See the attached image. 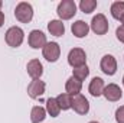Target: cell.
Here are the masks:
<instances>
[{
	"mask_svg": "<svg viewBox=\"0 0 124 123\" xmlns=\"http://www.w3.org/2000/svg\"><path fill=\"white\" fill-rule=\"evenodd\" d=\"M3 23H4V13L0 10V28L3 26Z\"/></svg>",
	"mask_w": 124,
	"mask_h": 123,
	"instance_id": "obj_25",
	"label": "cell"
},
{
	"mask_svg": "<svg viewBox=\"0 0 124 123\" xmlns=\"http://www.w3.org/2000/svg\"><path fill=\"white\" fill-rule=\"evenodd\" d=\"M1 6H3V1H1V0H0V9H1Z\"/></svg>",
	"mask_w": 124,
	"mask_h": 123,
	"instance_id": "obj_28",
	"label": "cell"
},
{
	"mask_svg": "<svg viewBox=\"0 0 124 123\" xmlns=\"http://www.w3.org/2000/svg\"><path fill=\"white\" fill-rule=\"evenodd\" d=\"M116 122L124 123V106H120V107L116 110Z\"/></svg>",
	"mask_w": 124,
	"mask_h": 123,
	"instance_id": "obj_23",
	"label": "cell"
},
{
	"mask_svg": "<svg viewBox=\"0 0 124 123\" xmlns=\"http://www.w3.org/2000/svg\"><path fill=\"white\" fill-rule=\"evenodd\" d=\"M110 12H111V16L114 19L120 20L124 15V1H120V0L118 1H114L111 4V7H110Z\"/></svg>",
	"mask_w": 124,
	"mask_h": 123,
	"instance_id": "obj_20",
	"label": "cell"
},
{
	"mask_svg": "<svg viewBox=\"0 0 124 123\" xmlns=\"http://www.w3.org/2000/svg\"><path fill=\"white\" fill-rule=\"evenodd\" d=\"M46 90V84L42 80H32L28 86V94L31 98H39Z\"/></svg>",
	"mask_w": 124,
	"mask_h": 123,
	"instance_id": "obj_10",
	"label": "cell"
},
{
	"mask_svg": "<svg viewBox=\"0 0 124 123\" xmlns=\"http://www.w3.org/2000/svg\"><path fill=\"white\" fill-rule=\"evenodd\" d=\"M23 39H25V32L19 26H10L4 33V41L12 48H19L23 44Z\"/></svg>",
	"mask_w": 124,
	"mask_h": 123,
	"instance_id": "obj_1",
	"label": "cell"
},
{
	"mask_svg": "<svg viewBox=\"0 0 124 123\" xmlns=\"http://www.w3.org/2000/svg\"><path fill=\"white\" fill-rule=\"evenodd\" d=\"M104 88H105V83L101 77H94L93 80L90 81V86H88V91L93 97H100L102 96L104 93Z\"/></svg>",
	"mask_w": 124,
	"mask_h": 123,
	"instance_id": "obj_13",
	"label": "cell"
},
{
	"mask_svg": "<svg viewBox=\"0 0 124 123\" xmlns=\"http://www.w3.org/2000/svg\"><path fill=\"white\" fill-rule=\"evenodd\" d=\"M48 31L54 36H63V33H65V25L62 23V20H59V19H54V20H51L48 23Z\"/></svg>",
	"mask_w": 124,
	"mask_h": 123,
	"instance_id": "obj_17",
	"label": "cell"
},
{
	"mask_svg": "<svg viewBox=\"0 0 124 123\" xmlns=\"http://www.w3.org/2000/svg\"><path fill=\"white\" fill-rule=\"evenodd\" d=\"M68 64L72 68L87 65V54L82 48H72L68 54Z\"/></svg>",
	"mask_w": 124,
	"mask_h": 123,
	"instance_id": "obj_4",
	"label": "cell"
},
{
	"mask_svg": "<svg viewBox=\"0 0 124 123\" xmlns=\"http://www.w3.org/2000/svg\"><path fill=\"white\" fill-rule=\"evenodd\" d=\"M123 86H124V77H123Z\"/></svg>",
	"mask_w": 124,
	"mask_h": 123,
	"instance_id": "obj_29",
	"label": "cell"
},
{
	"mask_svg": "<svg viewBox=\"0 0 124 123\" xmlns=\"http://www.w3.org/2000/svg\"><path fill=\"white\" fill-rule=\"evenodd\" d=\"M116 36H117V39L120 41V42H123L124 44V26H118L117 28V31H116Z\"/></svg>",
	"mask_w": 124,
	"mask_h": 123,
	"instance_id": "obj_24",
	"label": "cell"
},
{
	"mask_svg": "<svg viewBox=\"0 0 124 123\" xmlns=\"http://www.w3.org/2000/svg\"><path fill=\"white\" fill-rule=\"evenodd\" d=\"M102 96L108 100V101H118L121 97H123V90L120 88V86L114 84V83H110L108 86H105Z\"/></svg>",
	"mask_w": 124,
	"mask_h": 123,
	"instance_id": "obj_12",
	"label": "cell"
},
{
	"mask_svg": "<svg viewBox=\"0 0 124 123\" xmlns=\"http://www.w3.org/2000/svg\"><path fill=\"white\" fill-rule=\"evenodd\" d=\"M28 44L33 49H40L48 44L46 35L42 31H39V29H33V31H31L29 36H28Z\"/></svg>",
	"mask_w": 124,
	"mask_h": 123,
	"instance_id": "obj_8",
	"label": "cell"
},
{
	"mask_svg": "<svg viewBox=\"0 0 124 123\" xmlns=\"http://www.w3.org/2000/svg\"><path fill=\"white\" fill-rule=\"evenodd\" d=\"M81 90H82V83L79 80H77L75 77H69L65 83V91L68 93L69 96H77V94H81Z\"/></svg>",
	"mask_w": 124,
	"mask_h": 123,
	"instance_id": "obj_14",
	"label": "cell"
},
{
	"mask_svg": "<svg viewBox=\"0 0 124 123\" xmlns=\"http://www.w3.org/2000/svg\"><path fill=\"white\" fill-rule=\"evenodd\" d=\"M97 1L95 0H81L79 1V9H81V12H84V13H93L94 10H95V7H97Z\"/></svg>",
	"mask_w": 124,
	"mask_h": 123,
	"instance_id": "obj_22",
	"label": "cell"
},
{
	"mask_svg": "<svg viewBox=\"0 0 124 123\" xmlns=\"http://www.w3.org/2000/svg\"><path fill=\"white\" fill-rule=\"evenodd\" d=\"M15 18L20 23H29L33 19V7H32V4L28 3V1L17 3V6L15 9Z\"/></svg>",
	"mask_w": 124,
	"mask_h": 123,
	"instance_id": "obj_2",
	"label": "cell"
},
{
	"mask_svg": "<svg viewBox=\"0 0 124 123\" xmlns=\"http://www.w3.org/2000/svg\"><path fill=\"white\" fill-rule=\"evenodd\" d=\"M26 71H28V75L31 77L32 80H40L42 74H43V65L42 62L36 58H33L28 62L26 65Z\"/></svg>",
	"mask_w": 124,
	"mask_h": 123,
	"instance_id": "obj_11",
	"label": "cell"
},
{
	"mask_svg": "<svg viewBox=\"0 0 124 123\" xmlns=\"http://www.w3.org/2000/svg\"><path fill=\"white\" fill-rule=\"evenodd\" d=\"M120 20H121V23H123V26H124V15H123V18H121Z\"/></svg>",
	"mask_w": 124,
	"mask_h": 123,
	"instance_id": "obj_26",
	"label": "cell"
},
{
	"mask_svg": "<svg viewBox=\"0 0 124 123\" xmlns=\"http://www.w3.org/2000/svg\"><path fill=\"white\" fill-rule=\"evenodd\" d=\"M46 109L42 106H33L31 110V122L32 123H42L46 119Z\"/></svg>",
	"mask_w": 124,
	"mask_h": 123,
	"instance_id": "obj_16",
	"label": "cell"
},
{
	"mask_svg": "<svg viewBox=\"0 0 124 123\" xmlns=\"http://www.w3.org/2000/svg\"><path fill=\"white\" fill-rule=\"evenodd\" d=\"M108 28H110V25H108V20H107L105 15L97 13L93 18L90 29H91L95 35H105V33L108 32Z\"/></svg>",
	"mask_w": 124,
	"mask_h": 123,
	"instance_id": "obj_5",
	"label": "cell"
},
{
	"mask_svg": "<svg viewBox=\"0 0 124 123\" xmlns=\"http://www.w3.org/2000/svg\"><path fill=\"white\" fill-rule=\"evenodd\" d=\"M71 31H72V35L75 38H85L90 32V26L84 20H75L71 26Z\"/></svg>",
	"mask_w": 124,
	"mask_h": 123,
	"instance_id": "obj_15",
	"label": "cell"
},
{
	"mask_svg": "<svg viewBox=\"0 0 124 123\" xmlns=\"http://www.w3.org/2000/svg\"><path fill=\"white\" fill-rule=\"evenodd\" d=\"M42 55L46 61L49 62H56L61 57V46L58 42H48L42 48Z\"/></svg>",
	"mask_w": 124,
	"mask_h": 123,
	"instance_id": "obj_6",
	"label": "cell"
},
{
	"mask_svg": "<svg viewBox=\"0 0 124 123\" xmlns=\"http://www.w3.org/2000/svg\"><path fill=\"white\" fill-rule=\"evenodd\" d=\"M90 75V68L88 65H82V67H78V68H74L72 70V77H75L77 80H79L81 83Z\"/></svg>",
	"mask_w": 124,
	"mask_h": 123,
	"instance_id": "obj_21",
	"label": "cell"
},
{
	"mask_svg": "<svg viewBox=\"0 0 124 123\" xmlns=\"http://www.w3.org/2000/svg\"><path fill=\"white\" fill-rule=\"evenodd\" d=\"M46 113L51 116V117H58L59 113H61V107L56 101V98L54 97H49L46 100Z\"/></svg>",
	"mask_w": 124,
	"mask_h": 123,
	"instance_id": "obj_18",
	"label": "cell"
},
{
	"mask_svg": "<svg viewBox=\"0 0 124 123\" xmlns=\"http://www.w3.org/2000/svg\"><path fill=\"white\" fill-rule=\"evenodd\" d=\"M56 13L59 16V20H69L77 13V4L74 0H62L56 7Z\"/></svg>",
	"mask_w": 124,
	"mask_h": 123,
	"instance_id": "obj_3",
	"label": "cell"
},
{
	"mask_svg": "<svg viewBox=\"0 0 124 123\" xmlns=\"http://www.w3.org/2000/svg\"><path fill=\"white\" fill-rule=\"evenodd\" d=\"M72 109L77 114H87L90 112V101L82 94H77L72 97Z\"/></svg>",
	"mask_w": 124,
	"mask_h": 123,
	"instance_id": "obj_9",
	"label": "cell"
},
{
	"mask_svg": "<svg viewBox=\"0 0 124 123\" xmlns=\"http://www.w3.org/2000/svg\"><path fill=\"white\" fill-rule=\"evenodd\" d=\"M88 123H100V122H97V120H91V122H88Z\"/></svg>",
	"mask_w": 124,
	"mask_h": 123,
	"instance_id": "obj_27",
	"label": "cell"
},
{
	"mask_svg": "<svg viewBox=\"0 0 124 123\" xmlns=\"http://www.w3.org/2000/svg\"><path fill=\"white\" fill-rule=\"evenodd\" d=\"M55 98H56L61 110H69V109H72V96H69L68 93H61Z\"/></svg>",
	"mask_w": 124,
	"mask_h": 123,
	"instance_id": "obj_19",
	"label": "cell"
},
{
	"mask_svg": "<svg viewBox=\"0 0 124 123\" xmlns=\"http://www.w3.org/2000/svg\"><path fill=\"white\" fill-rule=\"evenodd\" d=\"M100 68L105 75H110V77L114 75L117 72V60H116V57L111 55V54H105L100 61Z\"/></svg>",
	"mask_w": 124,
	"mask_h": 123,
	"instance_id": "obj_7",
	"label": "cell"
}]
</instances>
